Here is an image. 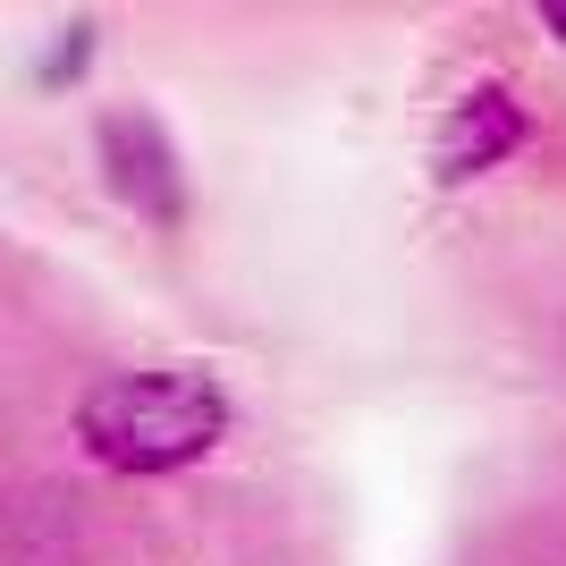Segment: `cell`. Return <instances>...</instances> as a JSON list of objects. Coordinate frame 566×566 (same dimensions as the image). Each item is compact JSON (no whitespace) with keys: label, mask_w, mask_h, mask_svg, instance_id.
<instances>
[{"label":"cell","mask_w":566,"mask_h":566,"mask_svg":"<svg viewBox=\"0 0 566 566\" xmlns=\"http://www.w3.org/2000/svg\"><path fill=\"white\" fill-rule=\"evenodd\" d=\"M524 144H533V102H524L516 85L482 76V85H465V94L440 111V127H431V187H473V178L507 169Z\"/></svg>","instance_id":"3957f363"},{"label":"cell","mask_w":566,"mask_h":566,"mask_svg":"<svg viewBox=\"0 0 566 566\" xmlns=\"http://www.w3.org/2000/svg\"><path fill=\"white\" fill-rule=\"evenodd\" d=\"M94 161H102V187L111 203L144 220V229H178L187 220V161H178V136L144 102H111L94 118Z\"/></svg>","instance_id":"7a4b0ae2"},{"label":"cell","mask_w":566,"mask_h":566,"mask_svg":"<svg viewBox=\"0 0 566 566\" xmlns=\"http://www.w3.org/2000/svg\"><path fill=\"white\" fill-rule=\"evenodd\" d=\"M85 60H94V25L76 18V25H60V51L43 60V85H76V76H85Z\"/></svg>","instance_id":"277c9868"},{"label":"cell","mask_w":566,"mask_h":566,"mask_svg":"<svg viewBox=\"0 0 566 566\" xmlns=\"http://www.w3.org/2000/svg\"><path fill=\"white\" fill-rule=\"evenodd\" d=\"M542 25H549V34L566 43V0H549V9H542Z\"/></svg>","instance_id":"5b68a950"},{"label":"cell","mask_w":566,"mask_h":566,"mask_svg":"<svg viewBox=\"0 0 566 566\" xmlns=\"http://www.w3.org/2000/svg\"><path fill=\"white\" fill-rule=\"evenodd\" d=\"M237 406L212 373L195 364H144V373H111L76 398V449L94 457L102 473H127V482H161V473H187L229 440Z\"/></svg>","instance_id":"6da1fadb"}]
</instances>
